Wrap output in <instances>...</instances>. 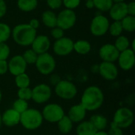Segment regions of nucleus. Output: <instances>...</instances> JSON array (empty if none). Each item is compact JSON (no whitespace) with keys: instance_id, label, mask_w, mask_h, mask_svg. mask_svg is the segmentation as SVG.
<instances>
[{"instance_id":"dca6fc26","label":"nucleus","mask_w":135,"mask_h":135,"mask_svg":"<svg viewBox=\"0 0 135 135\" xmlns=\"http://www.w3.org/2000/svg\"><path fill=\"white\" fill-rule=\"evenodd\" d=\"M31 46L32 49L37 55H40L47 52L51 46V41L47 36L40 35L36 36Z\"/></svg>"},{"instance_id":"09e8293b","label":"nucleus","mask_w":135,"mask_h":135,"mask_svg":"<svg viewBox=\"0 0 135 135\" xmlns=\"http://www.w3.org/2000/svg\"><path fill=\"white\" fill-rule=\"evenodd\" d=\"M2 92H1V90H0V102H1V100H2Z\"/></svg>"},{"instance_id":"bb28decb","label":"nucleus","mask_w":135,"mask_h":135,"mask_svg":"<svg viewBox=\"0 0 135 135\" xmlns=\"http://www.w3.org/2000/svg\"><path fill=\"white\" fill-rule=\"evenodd\" d=\"M114 45L119 52H122V51L130 48L131 42H130L129 39L127 36L121 35V36L117 37Z\"/></svg>"},{"instance_id":"9d476101","label":"nucleus","mask_w":135,"mask_h":135,"mask_svg":"<svg viewBox=\"0 0 135 135\" xmlns=\"http://www.w3.org/2000/svg\"><path fill=\"white\" fill-rule=\"evenodd\" d=\"M74 41L69 37H62L54 43L53 51L59 56H66L74 51Z\"/></svg>"},{"instance_id":"a878e982","label":"nucleus","mask_w":135,"mask_h":135,"mask_svg":"<svg viewBox=\"0 0 135 135\" xmlns=\"http://www.w3.org/2000/svg\"><path fill=\"white\" fill-rule=\"evenodd\" d=\"M121 25L123 27V30L128 32H133L135 30V17L127 15L126 16L123 20L120 21Z\"/></svg>"},{"instance_id":"37998d69","label":"nucleus","mask_w":135,"mask_h":135,"mask_svg":"<svg viewBox=\"0 0 135 135\" xmlns=\"http://www.w3.org/2000/svg\"><path fill=\"white\" fill-rule=\"evenodd\" d=\"M28 25H29L32 28H34V29H36V28H37L39 27V25H40V21H39V20H38V19L33 18V19L30 20V21H29Z\"/></svg>"},{"instance_id":"ddd939ff","label":"nucleus","mask_w":135,"mask_h":135,"mask_svg":"<svg viewBox=\"0 0 135 135\" xmlns=\"http://www.w3.org/2000/svg\"><path fill=\"white\" fill-rule=\"evenodd\" d=\"M27 63L24 60L22 55H17L13 56L8 62V70L14 76L25 73Z\"/></svg>"},{"instance_id":"f3484780","label":"nucleus","mask_w":135,"mask_h":135,"mask_svg":"<svg viewBox=\"0 0 135 135\" xmlns=\"http://www.w3.org/2000/svg\"><path fill=\"white\" fill-rule=\"evenodd\" d=\"M127 4V3H126L125 2L113 3L111 9H109V15L111 18L114 21H120L126 16H127L128 13Z\"/></svg>"},{"instance_id":"f704fd0d","label":"nucleus","mask_w":135,"mask_h":135,"mask_svg":"<svg viewBox=\"0 0 135 135\" xmlns=\"http://www.w3.org/2000/svg\"><path fill=\"white\" fill-rule=\"evenodd\" d=\"M9 54V47L6 43H0V60H6Z\"/></svg>"},{"instance_id":"f257e3e1","label":"nucleus","mask_w":135,"mask_h":135,"mask_svg":"<svg viewBox=\"0 0 135 135\" xmlns=\"http://www.w3.org/2000/svg\"><path fill=\"white\" fill-rule=\"evenodd\" d=\"M104 100V93L99 87L89 86L84 91L80 104L86 111H96L102 106Z\"/></svg>"},{"instance_id":"393cba45","label":"nucleus","mask_w":135,"mask_h":135,"mask_svg":"<svg viewBox=\"0 0 135 135\" xmlns=\"http://www.w3.org/2000/svg\"><path fill=\"white\" fill-rule=\"evenodd\" d=\"M58 128L59 131L64 134H66L70 133L72 130L73 127V123L72 121L69 119L68 116L64 115L58 123Z\"/></svg>"},{"instance_id":"49530a36","label":"nucleus","mask_w":135,"mask_h":135,"mask_svg":"<svg viewBox=\"0 0 135 135\" xmlns=\"http://www.w3.org/2000/svg\"><path fill=\"white\" fill-rule=\"evenodd\" d=\"M113 2H125V0H112Z\"/></svg>"},{"instance_id":"5701e85b","label":"nucleus","mask_w":135,"mask_h":135,"mask_svg":"<svg viewBox=\"0 0 135 135\" xmlns=\"http://www.w3.org/2000/svg\"><path fill=\"white\" fill-rule=\"evenodd\" d=\"M74 51L80 55H86L91 51V44L85 40H78L74 43Z\"/></svg>"},{"instance_id":"f03ea898","label":"nucleus","mask_w":135,"mask_h":135,"mask_svg":"<svg viewBox=\"0 0 135 135\" xmlns=\"http://www.w3.org/2000/svg\"><path fill=\"white\" fill-rule=\"evenodd\" d=\"M11 35L14 42L23 47L32 44L36 36V30L32 28L28 24H20L11 30Z\"/></svg>"},{"instance_id":"4be33fe9","label":"nucleus","mask_w":135,"mask_h":135,"mask_svg":"<svg viewBox=\"0 0 135 135\" xmlns=\"http://www.w3.org/2000/svg\"><path fill=\"white\" fill-rule=\"evenodd\" d=\"M89 122L93 125L97 131H104L108 127V119L101 115H95L90 118Z\"/></svg>"},{"instance_id":"7ed1b4c3","label":"nucleus","mask_w":135,"mask_h":135,"mask_svg":"<svg viewBox=\"0 0 135 135\" xmlns=\"http://www.w3.org/2000/svg\"><path fill=\"white\" fill-rule=\"evenodd\" d=\"M43 116L40 111L34 108H28L21 114L20 123L27 130L38 129L43 123Z\"/></svg>"},{"instance_id":"79ce46f5","label":"nucleus","mask_w":135,"mask_h":135,"mask_svg":"<svg viewBox=\"0 0 135 135\" xmlns=\"http://www.w3.org/2000/svg\"><path fill=\"white\" fill-rule=\"evenodd\" d=\"M7 10V6L5 0H0V18L2 17Z\"/></svg>"},{"instance_id":"58836bf2","label":"nucleus","mask_w":135,"mask_h":135,"mask_svg":"<svg viewBox=\"0 0 135 135\" xmlns=\"http://www.w3.org/2000/svg\"><path fill=\"white\" fill-rule=\"evenodd\" d=\"M108 135H123V130L121 128H119V127H117L115 124H114L113 123H111V127L109 131L108 132Z\"/></svg>"},{"instance_id":"c756f323","label":"nucleus","mask_w":135,"mask_h":135,"mask_svg":"<svg viewBox=\"0 0 135 135\" xmlns=\"http://www.w3.org/2000/svg\"><path fill=\"white\" fill-rule=\"evenodd\" d=\"M11 36V28L6 24L0 22V43H6Z\"/></svg>"},{"instance_id":"2eb2a0df","label":"nucleus","mask_w":135,"mask_h":135,"mask_svg":"<svg viewBox=\"0 0 135 135\" xmlns=\"http://www.w3.org/2000/svg\"><path fill=\"white\" fill-rule=\"evenodd\" d=\"M99 72L103 78L108 81H114L118 77V68L114 62H103L99 66Z\"/></svg>"},{"instance_id":"e433bc0d","label":"nucleus","mask_w":135,"mask_h":135,"mask_svg":"<svg viewBox=\"0 0 135 135\" xmlns=\"http://www.w3.org/2000/svg\"><path fill=\"white\" fill-rule=\"evenodd\" d=\"M51 34L55 40H59L64 36V30H62V28L56 26V27L51 28Z\"/></svg>"},{"instance_id":"1a4fd4ad","label":"nucleus","mask_w":135,"mask_h":135,"mask_svg":"<svg viewBox=\"0 0 135 135\" xmlns=\"http://www.w3.org/2000/svg\"><path fill=\"white\" fill-rule=\"evenodd\" d=\"M43 119L49 123H58L64 115V111L57 104H49L46 105L42 112Z\"/></svg>"},{"instance_id":"c9c22d12","label":"nucleus","mask_w":135,"mask_h":135,"mask_svg":"<svg viewBox=\"0 0 135 135\" xmlns=\"http://www.w3.org/2000/svg\"><path fill=\"white\" fill-rule=\"evenodd\" d=\"M81 3V0H62V4L65 6L66 9H74L78 7Z\"/></svg>"},{"instance_id":"473e14b6","label":"nucleus","mask_w":135,"mask_h":135,"mask_svg":"<svg viewBox=\"0 0 135 135\" xmlns=\"http://www.w3.org/2000/svg\"><path fill=\"white\" fill-rule=\"evenodd\" d=\"M13 109H14L19 114H21L28 109V102L26 100L18 98L13 102Z\"/></svg>"},{"instance_id":"cd10ccee","label":"nucleus","mask_w":135,"mask_h":135,"mask_svg":"<svg viewBox=\"0 0 135 135\" xmlns=\"http://www.w3.org/2000/svg\"><path fill=\"white\" fill-rule=\"evenodd\" d=\"M94 7L101 12H108L113 5L112 0H93Z\"/></svg>"},{"instance_id":"c85d7f7f","label":"nucleus","mask_w":135,"mask_h":135,"mask_svg":"<svg viewBox=\"0 0 135 135\" xmlns=\"http://www.w3.org/2000/svg\"><path fill=\"white\" fill-rule=\"evenodd\" d=\"M15 83L19 89L27 88L30 85V78L25 73L15 76Z\"/></svg>"},{"instance_id":"603ef678","label":"nucleus","mask_w":135,"mask_h":135,"mask_svg":"<svg viewBox=\"0 0 135 135\" xmlns=\"http://www.w3.org/2000/svg\"><path fill=\"white\" fill-rule=\"evenodd\" d=\"M85 1H87V0H85Z\"/></svg>"},{"instance_id":"8fccbe9b","label":"nucleus","mask_w":135,"mask_h":135,"mask_svg":"<svg viewBox=\"0 0 135 135\" xmlns=\"http://www.w3.org/2000/svg\"><path fill=\"white\" fill-rule=\"evenodd\" d=\"M40 1H46V0H40Z\"/></svg>"},{"instance_id":"de8ad7c7","label":"nucleus","mask_w":135,"mask_h":135,"mask_svg":"<svg viewBox=\"0 0 135 135\" xmlns=\"http://www.w3.org/2000/svg\"><path fill=\"white\" fill-rule=\"evenodd\" d=\"M2 124V115H1V113H0V128H1Z\"/></svg>"},{"instance_id":"6ab92c4d","label":"nucleus","mask_w":135,"mask_h":135,"mask_svg":"<svg viewBox=\"0 0 135 135\" xmlns=\"http://www.w3.org/2000/svg\"><path fill=\"white\" fill-rule=\"evenodd\" d=\"M86 115V110L81 104H77L72 106L68 112V117L72 123H81L83 121Z\"/></svg>"},{"instance_id":"b1692460","label":"nucleus","mask_w":135,"mask_h":135,"mask_svg":"<svg viewBox=\"0 0 135 135\" xmlns=\"http://www.w3.org/2000/svg\"><path fill=\"white\" fill-rule=\"evenodd\" d=\"M17 7L23 12H31L38 6L37 0H17Z\"/></svg>"},{"instance_id":"20e7f679","label":"nucleus","mask_w":135,"mask_h":135,"mask_svg":"<svg viewBox=\"0 0 135 135\" xmlns=\"http://www.w3.org/2000/svg\"><path fill=\"white\" fill-rule=\"evenodd\" d=\"M35 64L38 71L44 75H48L51 74L56 66L54 57L47 52L38 55Z\"/></svg>"},{"instance_id":"f8f14e48","label":"nucleus","mask_w":135,"mask_h":135,"mask_svg":"<svg viewBox=\"0 0 135 135\" xmlns=\"http://www.w3.org/2000/svg\"><path fill=\"white\" fill-rule=\"evenodd\" d=\"M119 53L120 52L116 49L115 45L111 44H106L103 45L99 50V55L103 62H115L118 60Z\"/></svg>"},{"instance_id":"0eeeda50","label":"nucleus","mask_w":135,"mask_h":135,"mask_svg":"<svg viewBox=\"0 0 135 135\" xmlns=\"http://www.w3.org/2000/svg\"><path fill=\"white\" fill-rule=\"evenodd\" d=\"M109 20L102 14L96 15L90 24V32L95 36H102L108 32Z\"/></svg>"},{"instance_id":"9b49d317","label":"nucleus","mask_w":135,"mask_h":135,"mask_svg":"<svg viewBox=\"0 0 135 135\" xmlns=\"http://www.w3.org/2000/svg\"><path fill=\"white\" fill-rule=\"evenodd\" d=\"M51 97V89L46 84H40L32 89V100L36 104L47 102Z\"/></svg>"},{"instance_id":"ea45409f","label":"nucleus","mask_w":135,"mask_h":135,"mask_svg":"<svg viewBox=\"0 0 135 135\" xmlns=\"http://www.w3.org/2000/svg\"><path fill=\"white\" fill-rule=\"evenodd\" d=\"M8 71V62L6 60H0V75L5 74Z\"/></svg>"},{"instance_id":"3c124183","label":"nucleus","mask_w":135,"mask_h":135,"mask_svg":"<svg viewBox=\"0 0 135 135\" xmlns=\"http://www.w3.org/2000/svg\"><path fill=\"white\" fill-rule=\"evenodd\" d=\"M132 1H134V0H132Z\"/></svg>"},{"instance_id":"4c0bfd02","label":"nucleus","mask_w":135,"mask_h":135,"mask_svg":"<svg viewBox=\"0 0 135 135\" xmlns=\"http://www.w3.org/2000/svg\"><path fill=\"white\" fill-rule=\"evenodd\" d=\"M47 6L51 9H59L62 5V0H46Z\"/></svg>"},{"instance_id":"423d86ee","label":"nucleus","mask_w":135,"mask_h":135,"mask_svg":"<svg viewBox=\"0 0 135 135\" xmlns=\"http://www.w3.org/2000/svg\"><path fill=\"white\" fill-rule=\"evenodd\" d=\"M56 95L63 100H71L77 95V88L74 83L69 81H59L55 88Z\"/></svg>"},{"instance_id":"4468645a","label":"nucleus","mask_w":135,"mask_h":135,"mask_svg":"<svg viewBox=\"0 0 135 135\" xmlns=\"http://www.w3.org/2000/svg\"><path fill=\"white\" fill-rule=\"evenodd\" d=\"M118 62L120 68L123 70H131L135 63L134 51L131 48L119 53Z\"/></svg>"},{"instance_id":"6e6552de","label":"nucleus","mask_w":135,"mask_h":135,"mask_svg":"<svg viewBox=\"0 0 135 135\" xmlns=\"http://www.w3.org/2000/svg\"><path fill=\"white\" fill-rule=\"evenodd\" d=\"M77 16L74 10L65 9L59 12L57 16V27L62 30H68L73 28L76 23Z\"/></svg>"},{"instance_id":"a18cd8bd","label":"nucleus","mask_w":135,"mask_h":135,"mask_svg":"<svg viewBox=\"0 0 135 135\" xmlns=\"http://www.w3.org/2000/svg\"><path fill=\"white\" fill-rule=\"evenodd\" d=\"M95 135H108L107 132H105L104 131H97L96 132Z\"/></svg>"},{"instance_id":"a19ab883","label":"nucleus","mask_w":135,"mask_h":135,"mask_svg":"<svg viewBox=\"0 0 135 135\" xmlns=\"http://www.w3.org/2000/svg\"><path fill=\"white\" fill-rule=\"evenodd\" d=\"M127 13L128 15L131 16H134L135 15V2L134 1H132L127 4Z\"/></svg>"},{"instance_id":"c03bdc74","label":"nucleus","mask_w":135,"mask_h":135,"mask_svg":"<svg viewBox=\"0 0 135 135\" xmlns=\"http://www.w3.org/2000/svg\"><path fill=\"white\" fill-rule=\"evenodd\" d=\"M85 6L88 9H93L94 8V3L93 0H87L85 1Z\"/></svg>"},{"instance_id":"412c9836","label":"nucleus","mask_w":135,"mask_h":135,"mask_svg":"<svg viewBox=\"0 0 135 135\" xmlns=\"http://www.w3.org/2000/svg\"><path fill=\"white\" fill-rule=\"evenodd\" d=\"M42 21L46 27L53 28L57 26V15L52 10H45L42 13Z\"/></svg>"},{"instance_id":"a211bd4d","label":"nucleus","mask_w":135,"mask_h":135,"mask_svg":"<svg viewBox=\"0 0 135 135\" xmlns=\"http://www.w3.org/2000/svg\"><path fill=\"white\" fill-rule=\"evenodd\" d=\"M21 114L16 112L14 109L10 108L4 112L2 115V123L6 127H14L20 123Z\"/></svg>"},{"instance_id":"2f4dec72","label":"nucleus","mask_w":135,"mask_h":135,"mask_svg":"<svg viewBox=\"0 0 135 135\" xmlns=\"http://www.w3.org/2000/svg\"><path fill=\"white\" fill-rule=\"evenodd\" d=\"M24 60L25 62L28 64H35L38 57V55L32 50V49H28L25 51L22 55Z\"/></svg>"},{"instance_id":"7c9ffc66","label":"nucleus","mask_w":135,"mask_h":135,"mask_svg":"<svg viewBox=\"0 0 135 135\" xmlns=\"http://www.w3.org/2000/svg\"><path fill=\"white\" fill-rule=\"evenodd\" d=\"M123 31V27H122V25H121V21H114V22L109 25L108 32H110V34L112 36L118 37V36H121Z\"/></svg>"},{"instance_id":"aec40b11","label":"nucleus","mask_w":135,"mask_h":135,"mask_svg":"<svg viewBox=\"0 0 135 135\" xmlns=\"http://www.w3.org/2000/svg\"><path fill=\"white\" fill-rule=\"evenodd\" d=\"M97 131L89 121L81 122L76 128L77 135H95Z\"/></svg>"},{"instance_id":"39448f33","label":"nucleus","mask_w":135,"mask_h":135,"mask_svg":"<svg viewBox=\"0 0 135 135\" xmlns=\"http://www.w3.org/2000/svg\"><path fill=\"white\" fill-rule=\"evenodd\" d=\"M134 119V113L130 108H120L115 112L112 123L119 128L125 129L132 125Z\"/></svg>"},{"instance_id":"72a5a7b5","label":"nucleus","mask_w":135,"mask_h":135,"mask_svg":"<svg viewBox=\"0 0 135 135\" xmlns=\"http://www.w3.org/2000/svg\"><path fill=\"white\" fill-rule=\"evenodd\" d=\"M17 97L19 99L28 101L32 99V89L28 87L19 89L17 92Z\"/></svg>"}]
</instances>
